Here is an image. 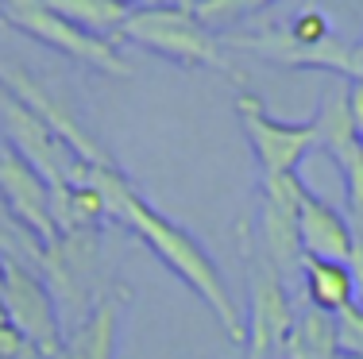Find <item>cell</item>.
<instances>
[{
	"label": "cell",
	"instance_id": "cell-1",
	"mask_svg": "<svg viewBox=\"0 0 363 359\" xmlns=\"http://www.w3.org/2000/svg\"><path fill=\"white\" fill-rule=\"evenodd\" d=\"M89 186L101 193V201H105V220H116V224H124L132 236H140L143 244L159 255L162 267H167L170 275H178L205 305H209L213 321L224 329V336L244 348L247 344L244 309H240L236 294L228 290L220 267L213 263V255L182 224H174L170 217H162L155 205H147L140 198V190L132 186V178L120 170V162H112V166H93Z\"/></svg>",
	"mask_w": 363,
	"mask_h": 359
},
{
	"label": "cell",
	"instance_id": "cell-10",
	"mask_svg": "<svg viewBox=\"0 0 363 359\" xmlns=\"http://www.w3.org/2000/svg\"><path fill=\"white\" fill-rule=\"evenodd\" d=\"M0 201L16 220L39 239L43 247L55 244V220H50V186L35 166H28L16 151H0Z\"/></svg>",
	"mask_w": 363,
	"mask_h": 359
},
{
	"label": "cell",
	"instance_id": "cell-29",
	"mask_svg": "<svg viewBox=\"0 0 363 359\" xmlns=\"http://www.w3.org/2000/svg\"><path fill=\"white\" fill-rule=\"evenodd\" d=\"M151 4H167V0H151Z\"/></svg>",
	"mask_w": 363,
	"mask_h": 359
},
{
	"label": "cell",
	"instance_id": "cell-7",
	"mask_svg": "<svg viewBox=\"0 0 363 359\" xmlns=\"http://www.w3.org/2000/svg\"><path fill=\"white\" fill-rule=\"evenodd\" d=\"M301 198H306V182L298 174H263L259 182V220H255V236L263 255L271 259V267L282 278H298L301 275V236H298V212Z\"/></svg>",
	"mask_w": 363,
	"mask_h": 359
},
{
	"label": "cell",
	"instance_id": "cell-28",
	"mask_svg": "<svg viewBox=\"0 0 363 359\" xmlns=\"http://www.w3.org/2000/svg\"><path fill=\"white\" fill-rule=\"evenodd\" d=\"M4 263H8V259H4V255H0V278H4Z\"/></svg>",
	"mask_w": 363,
	"mask_h": 359
},
{
	"label": "cell",
	"instance_id": "cell-13",
	"mask_svg": "<svg viewBox=\"0 0 363 359\" xmlns=\"http://www.w3.org/2000/svg\"><path fill=\"white\" fill-rule=\"evenodd\" d=\"M313 127H317V147L333 162H340L344 155L363 147L356 120H352V108H348V85H328L321 93V108L313 116Z\"/></svg>",
	"mask_w": 363,
	"mask_h": 359
},
{
	"label": "cell",
	"instance_id": "cell-12",
	"mask_svg": "<svg viewBox=\"0 0 363 359\" xmlns=\"http://www.w3.org/2000/svg\"><path fill=\"white\" fill-rule=\"evenodd\" d=\"M298 236H301V255L306 259H325V263H348L352 259V224L348 212H340L336 205L317 198L306 186L298 212Z\"/></svg>",
	"mask_w": 363,
	"mask_h": 359
},
{
	"label": "cell",
	"instance_id": "cell-14",
	"mask_svg": "<svg viewBox=\"0 0 363 359\" xmlns=\"http://www.w3.org/2000/svg\"><path fill=\"white\" fill-rule=\"evenodd\" d=\"M282 359H344L340 344H336L333 313H321L301 302L294 309V324H290L286 344H282Z\"/></svg>",
	"mask_w": 363,
	"mask_h": 359
},
{
	"label": "cell",
	"instance_id": "cell-6",
	"mask_svg": "<svg viewBox=\"0 0 363 359\" xmlns=\"http://www.w3.org/2000/svg\"><path fill=\"white\" fill-rule=\"evenodd\" d=\"M0 302H4L8 324L28 340L43 359H55L66 340V324L58 313L55 294L35 267L28 263H4V278H0Z\"/></svg>",
	"mask_w": 363,
	"mask_h": 359
},
{
	"label": "cell",
	"instance_id": "cell-16",
	"mask_svg": "<svg viewBox=\"0 0 363 359\" xmlns=\"http://www.w3.org/2000/svg\"><path fill=\"white\" fill-rule=\"evenodd\" d=\"M47 8H55L62 20H70L74 28L89 31V35L97 39H116L120 28H124V20L132 12L120 4H112V0H47Z\"/></svg>",
	"mask_w": 363,
	"mask_h": 359
},
{
	"label": "cell",
	"instance_id": "cell-25",
	"mask_svg": "<svg viewBox=\"0 0 363 359\" xmlns=\"http://www.w3.org/2000/svg\"><path fill=\"white\" fill-rule=\"evenodd\" d=\"M112 4H120V8H128V12H135V4H143V0H112ZM151 4V0H147Z\"/></svg>",
	"mask_w": 363,
	"mask_h": 359
},
{
	"label": "cell",
	"instance_id": "cell-20",
	"mask_svg": "<svg viewBox=\"0 0 363 359\" xmlns=\"http://www.w3.org/2000/svg\"><path fill=\"white\" fill-rule=\"evenodd\" d=\"M282 31H286V39L298 42V47H317V42H325L333 35V28H328L321 8H301L290 23H282Z\"/></svg>",
	"mask_w": 363,
	"mask_h": 359
},
{
	"label": "cell",
	"instance_id": "cell-15",
	"mask_svg": "<svg viewBox=\"0 0 363 359\" xmlns=\"http://www.w3.org/2000/svg\"><path fill=\"white\" fill-rule=\"evenodd\" d=\"M301 286H306V305L333 313V317L356 302V275L348 263L306 259L301 263Z\"/></svg>",
	"mask_w": 363,
	"mask_h": 359
},
{
	"label": "cell",
	"instance_id": "cell-2",
	"mask_svg": "<svg viewBox=\"0 0 363 359\" xmlns=\"http://www.w3.org/2000/svg\"><path fill=\"white\" fill-rule=\"evenodd\" d=\"M124 42L151 50L182 70H228L220 55V42L197 20L194 4H147L135 8L124 20L120 35Z\"/></svg>",
	"mask_w": 363,
	"mask_h": 359
},
{
	"label": "cell",
	"instance_id": "cell-21",
	"mask_svg": "<svg viewBox=\"0 0 363 359\" xmlns=\"http://www.w3.org/2000/svg\"><path fill=\"white\" fill-rule=\"evenodd\" d=\"M336 344L344 359H363V309L352 302L348 309L336 313Z\"/></svg>",
	"mask_w": 363,
	"mask_h": 359
},
{
	"label": "cell",
	"instance_id": "cell-23",
	"mask_svg": "<svg viewBox=\"0 0 363 359\" xmlns=\"http://www.w3.org/2000/svg\"><path fill=\"white\" fill-rule=\"evenodd\" d=\"M348 108H352L356 132H359V139H363V81H352L348 85Z\"/></svg>",
	"mask_w": 363,
	"mask_h": 359
},
{
	"label": "cell",
	"instance_id": "cell-17",
	"mask_svg": "<svg viewBox=\"0 0 363 359\" xmlns=\"http://www.w3.org/2000/svg\"><path fill=\"white\" fill-rule=\"evenodd\" d=\"M0 255L12 263H28L35 270H39V255H43V244L8 212L4 201H0Z\"/></svg>",
	"mask_w": 363,
	"mask_h": 359
},
{
	"label": "cell",
	"instance_id": "cell-9",
	"mask_svg": "<svg viewBox=\"0 0 363 359\" xmlns=\"http://www.w3.org/2000/svg\"><path fill=\"white\" fill-rule=\"evenodd\" d=\"M0 85H4L8 93H16V97H20L23 105H28L31 113H35L43 124H47L50 132H55L58 139H62L82 162H89V166H112V159L105 155V147H101V143L93 139L89 132H85L82 120H77L70 108H66V101H58L55 93H50L43 81L31 78L23 66L4 62V58H0Z\"/></svg>",
	"mask_w": 363,
	"mask_h": 359
},
{
	"label": "cell",
	"instance_id": "cell-30",
	"mask_svg": "<svg viewBox=\"0 0 363 359\" xmlns=\"http://www.w3.org/2000/svg\"><path fill=\"white\" fill-rule=\"evenodd\" d=\"M0 151H4V139H0Z\"/></svg>",
	"mask_w": 363,
	"mask_h": 359
},
{
	"label": "cell",
	"instance_id": "cell-3",
	"mask_svg": "<svg viewBox=\"0 0 363 359\" xmlns=\"http://www.w3.org/2000/svg\"><path fill=\"white\" fill-rule=\"evenodd\" d=\"M240 255L247 267V359H282V344L294 324V297L286 290V278L271 267L255 236V220H240Z\"/></svg>",
	"mask_w": 363,
	"mask_h": 359
},
{
	"label": "cell",
	"instance_id": "cell-11",
	"mask_svg": "<svg viewBox=\"0 0 363 359\" xmlns=\"http://www.w3.org/2000/svg\"><path fill=\"white\" fill-rule=\"evenodd\" d=\"M128 290L116 286L112 294H101V302L89 309V317L66 329V340L55 359H116L120 355V329H124Z\"/></svg>",
	"mask_w": 363,
	"mask_h": 359
},
{
	"label": "cell",
	"instance_id": "cell-31",
	"mask_svg": "<svg viewBox=\"0 0 363 359\" xmlns=\"http://www.w3.org/2000/svg\"><path fill=\"white\" fill-rule=\"evenodd\" d=\"M189 4H197V0H189Z\"/></svg>",
	"mask_w": 363,
	"mask_h": 359
},
{
	"label": "cell",
	"instance_id": "cell-18",
	"mask_svg": "<svg viewBox=\"0 0 363 359\" xmlns=\"http://www.w3.org/2000/svg\"><path fill=\"white\" fill-rule=\"evenodd\" d=\"M271 4L274 0H197L194 12L209 31H217V28H232V23L263 12V8H271Z\"/></svg>",
	"mask_w": 363,
	"mask_h": 359
},
{
	"label": "cell",
	"instance_id": "cell-4",
	"mask_svg": "<svg viewBox=\"0 0 363 359\" xmlns=\"http://www.w3.org/2000/svg\"><path fill=\"white\" fill-rule=\"evenodd\" d=\"M0 20L8 28H16L20 35L43 42V47L66 55L77 66H89L97 74H108V78H132V62L112 47L108 39H97L89 31L74 28L70 20L47 8V0H0Z\"/></svg>",
	"mask_w": 363,
	"mask_h": 359
},
{
	"label": "cell",
	"instance_id": "cell-26",
	"mask_svg": "<svg viewBox=\"0 0 363 359\" xmlns=\"http://www.w3.org/2000/svg\"><path fill=\"white\" fill-rule=\"evenodd\" d=\"M356 302H359V309H363V282H356Z\"/></svg>",
	"mask_w": 363,
	"mask_h": 359
},
{
	"label": "cell",
	"instance_id": "cell-8",
	"mask_svg": "<svg viewBox=\"0 0 363 359\" xmlns=\"http://www.w3.org/2000/svg\"><path fill=\"white\" fill-rule=\"evenodd\" d=\"M236 116L247 135V147L259 162L263 174H298L306 155L317 147V127L313 120H279L263 108L255 93L236 97Z\"/></svg>",
	"mask_w": 363,
	"mask_h": 359
},
{
	"label": "cell",
	"instance_id": "cell-5",
	"mask_svg": "<svg viewBox=\"0 0 363 359\" xmlns=\"http://www.w3.org/2000/svg\"><path fill=\"white\" fill-rule=\"evenodd\" d=\"M0 139H4L8 151H16L28 166H35L47 186H85L93 174L89 162H82L50 132L43 120L23 105L16 93H8L0 85Z\"/></svg>",
	"mask_w": 363,
	"mask_h": 359
},
{
	"label": "cell",
	"instance_id": "cell-27",
	"mask_svg": "<svg viewBox=\"0 0 363 359\" xmlns=\"http://www.w3.org/2000/svg\"><path fill=\"white\" fill-rule=\"evenodd\" d=\"M0 324H8V313H4V302H0Z\"/></svg>",
	"mask_w": 363,
	"mask_h": 359
},
{
	"label": "cell",
	"instance_id": "cell-22",
	"mask_svg": "<svg viewBox=\"0 0 363 359\" xmlns=\"http://www.w3.org/2000/svg\"><path fill=\"white\" fill-rule=\"evenodd\" d=\"M352 224V275H356V282H363V220H348Z\"/></svg>",
	"mask_w": 363,
	"mask_h": 359
},
{
	"label": "cell",
	"instance_id": "cell-24",
	"mask_svg": "<svg viewBox=\"0 0 363 359\" xmlns=\"http://www.w3.org/2000/svg\"><path fill=\"white\" fill-rule=\"evenodd\" d=\"M348 78L352 81H363V42L352 47V66H348Z\"/></svg>",
	"mask_w": 363,
	"mask_h": 359
},
{
	"label": "cell",
	"instance_id": "cell-19",
	"mask_svg": "<svg viewBox=\"0 0 363 359\" xmlns=\"http://www.w3.org/2000/svg\"><path fill=\"white\" fill-rule=\"evenodd\" d=\"M340 182H344V212L348 220H363V147H356L352 155H344L340 162Z\"/></svg>",
	"mask_w": 363,
	"mask_h": 359
}]
</instances>
